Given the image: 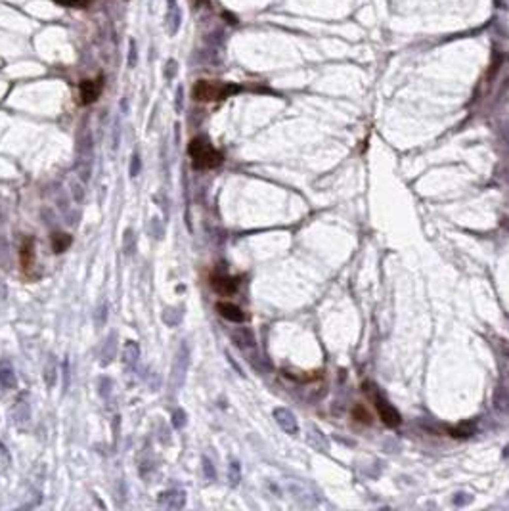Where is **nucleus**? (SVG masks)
Wrapping results in <instances>:
<instances>
[{
  "instance_id": "nucleus-16",
  "label": "nucleus",
  "mask_w": 509,
  "mask_h": 511,
  "mask_svg": "<svg viewBox=\"0 0 509 511\" xmlns=\"http://www.w3.org/2000/svg\"><path fill=\"white\" fill-rule=\"evenodd\" d=\"M69 245H71V235H67V234L52 235V249H54L56 253H63Z\"/></svg>"
},
{
  "instance_id": "nucleus-8",
  "label": "nucleus",
  "mask_w": 509,
  "mask_h": 511,
  "mask_svg": "<svg viewBox=\"0 0 509 511\" xmlns=\"http://www.w3.org/2000/svg\"><path fill=\"white\" fill-rule=\"evenodd\" d=\"M0 387L6 389V391H12L17 387V375H15L14 366L8 358L0 360Z\"/></svg>"
},
{
  "instance_id": "nucleus-6",
  "label": "nucleus",
  "mask_w": 509,
  "mask_h": 511,
  "mask_svg": "<svg viewBox=\"0 0 509 511\" xmlns=\"http://www.w3.org/2000/svg\"><path fill=\"white\" fill-rule=\"evenodd\" d=\"M188 362H189V354H188V345L182 343L180 349H178V354H176L175 360V368H173V381H175V387H180L184 383V375H186V370H188Z\"/></svg>"
},
{
  "instance_id": "nucleus-24",
  "label": "nucleus",
  "mask_w": 509,
  "mask_h": 511,
  "mask_svg": "<svg viewBox=\"0 0 509 511\" xmlns=\"http://www.w3.org/2000/svg\"><path fill=\"white\" fill-rule=\"evenodd\" d=\"M201 462H203V471H205V477H207V479H211V481H213V479H215V467H213V464H211V462H209V460H207V458H203V460H201Z\"/></svg>"
},
{
  "instance_id": "nucleus-26",
  "label": "nucleus",
  "mask_w": 509,
  "mask_h": 511,
  "mask_svg": "<svg viewBox=\"0 0 509 511\" xmlns=\"http://www.w3.org/2000/svg\"><path fill=\"white\" fill-rule=\"evenodd\" d=\"M109 393H111V379L102 377V379H100V394H102V396H107Z\"/></svg>"
},
{
  "instance_id": "nucleus-1",
  "label": "nucleus",
  "mask_w": 509,
  "mask_h": 511,
  "mask_svg": "<svg viewBox=\"0 0 509 511\" xmlns=\"http://www.w3.org/2000/svg\"><path fill=\"white\" fill-rule=\"evenodd\" d=\"M188 153L195 169H215L222 163V153L215 149L205 136H197L189 142Z\"/></svg>"
},
{
  "instance_id": "nucleus-2",
  "label": "nucleus",
  "mask_w": 509,
  "mask_h": 511,
  "mask_svg": "<svg viewBox=\"0 0 509 511\" xmlns=\"http://www.w3.org/2000/svg\"><path fill=\"white\" fill-rule=\"evenodd\" d=\"M239 88L233 85H218V83H209V81H199L193 87V98L199 102H217L224 100L230 94H235Z\"/></svg>"
},
{
  "instance_id": "nucleus-3",
  "label": "nucleus",
  "mask_w": 509,
  "mask_h": 511,
  "mask_svg": "<svg viewBox=\"0 0 509 511\" xmlns=\"http://www.w3.org/2000/svg\"><path fill=\"white\" fill-rule=\"evenodd\" d=\"M103 90V77H96V79H88V81H83L81 83V88H79V92H81V102L88 105V103H94L98 98H100V94H102Z\"/></svg>"
},
{
  "instance_id": "nucleus-19",
  "label": "nucleus",
  "mask_w": 509,
  "mask_h": 511,
  "mask_svg": "<svg viewBox=\"0 0 509 511\" xmlns=\"http://www.w3.org/2000/svg\"><path fill=\"white\" fill-rule=\"evenodd\" d=\"M188 416H186V412L184 410H176L175 414H173V425H175L176 429H182V427H186L188 423V419H186Z\"/></svg>"
},
{
  "instance_id": "nucleus-17",
  "label": "nucleus",
  "mask_w": 509,
  "mask_h": 511,
  "mask_svg": "<svg viewBox=\"0 0 509 511\" xmlns=\"http://www.w3.org/2000/svg\"><path fill=\"white\" fill-rule=\"evenodd\" d=\"M123 251H125V255H132L136 251V235L131 228H127L123 235Z\"/></svg>"
},
{
  "instance_id": "nucleus-10",
  "label": "nucleus",
  "mask_w": 509,
  "mask_h": 511,
  "mask_svg": "<svg viewBox=\"0 0 509 511\" xmlns=\"http://www.w3.org/2000/svg\"><path fill=\"white\" fill-rule=\"evenodd\" d=\"M58 373H59L58 360H56V356H54V354H50V356H48V360H46V364H44V370H43V379H44V383H46V387H48V389H52V387L56 385Z\"/></svg>"
},
{
  "instance_id": "nucleus-21",
  "label": "nucleus",
  "mask_w": 509,
  "mask_h": 511,
  "mask_svg": "<svg viewBox=\"0 0 509 511\" xmlns=\"http://www.w3.org/2000/svg\"><path fill=\"white\" fill-rule=\"evenodd\" d=\"M352 414H354V418H356L358 421H362V423H370V421H371V416H370V412L364 408L362 404H360V406H356Z\"/></svg>"
},
{
  "instance_id": "nucleus-13",
  "label": "nucleus",
  "mask_w": 509,
  "mask_h": 511,
  "mask_svg": "<svg viewBox=\"0 0 509 511\" xmlns=\"http://www.w3.org/2000/svg\"><path fill=\"white\" fill-rule=\"evenodd\" d=\"M12 416H14L17 427H23V425L29 421L31 408H29V404L25 402V398H19V402H17L14 406V410H12Z\"/></svg>"
},
{
  "instance_id": "nucleus-11",
  "label": "nucleus",
  "mask_w": 509,
  "mask_h": 511,
  "mask_svg": "<svg viewBox=\"0 0 509 511\" xmlns=\"http://www.w3.org/2000/svg\"><path fill=\"white\" fill-rule=\"evenodd\" d=\"M274 418H276V421L279 423V427H281L283 431H287L291 435L297 433V423H295V418H293V414H291L289 410L276 408L274 410Z\"/></svg>"
},
{
  "instance_id": "nucleus-9",
  "label": "nucleus",
  "mask_w": 509,
  "mask_h": 511,
  "mask_svg": "<svg viewBox=\"0 0 509 511\" xmlns=\"http://www.w3.org/2000/svg\"><path fill=\"white\" fill-rule=\"evenodd\" d=\"M217 312L226 318L228 322H243L245 320V314L239 307H235L233 303H217Z\"/></svg>"
},
{
  "instance_id": "nucleus-22",
  "label": "nucleus",
  "mask_w": 509,
  "mask_h": 511,
  "mask_svg": "<svg viewBox=\"0 0 509 511\" xmlns=\"http://www.w3.org/2000/svg\"><path fill=\"white\" fill-rule=\"evenodd\" d=\"M56 2L61 6H69V8H87L94 0H56Z\"/></svg>"
},
{
  "instance_id": "nucleus-27",
  "label": "nucleus",
  "mask_w": 509,
  "mask_h": 511,
  "mask_svg": "<svg viewBox=\"0 0 509 511\" xmlns=\"http://www.w3.org/2000/svg\"><path fill=\"white\" fill-rule=\"evenodd\" d=\"M98 316H100L98 324H100V325H103V324H105V320H107V303H102V305H100V308H98Z\"/></svg>"
},
{
  "instance_id": "nucleus-28",
  "label": "nucleus",
  "mask_w": 509,
  "mask_h": 511,
  "mask_svg": "<svg viewBox=\"0 0 509 511\" xmlns=\"http://www.w3.org/2000/svg\"><path fill=\"white\" fill-rule=\"evenodd\" d=\"M230 473H232V484H237V481H239V471H237V464H232Z\"/></svg>"
},
{
  "instance_id": "nucleus-18",
  "label": "nucleus",
  "mask_w": 509,
  "mask_h": 511,
  "mask_svg": "<svg viewBox=\"0 0 509 511\" xmlns=\"http://www.w3.org/2000/svg\"><path fill=\"white\" fill-rule=\"evenodd\" d=\"M10 465H12V454L8 450V446L0 440V467L8 469Z\"/></svg>"
},
{
  "instance_id": "nucleus-5",
  "label": "nucleus",
  "mask_w": 509,
  "mask_h": 511,
  "mask_svg": "<svg viewBox=\"0 0 509 511\" xmlns=\"http://www.w3.org/2000/svg\"><path fill=\"white\" fill-rule=\"evenodd\" d=\"M157 502H159L161 508H165V510H182L186 506V492L171 488V490L161 492Z\"/></svg>"
},
{
  "instance_id": "nucleus-4",
  "label": "nucleus",
  "mask_w": 509,
  "mask_h": 511,
  "mask_svg": "<svg viewBox=\"0 0 509 511\" xmlns=\"http://www.w3.org/2000/svg\"><path fill=\"white\" fill-rule=\"evenodd\" d=\"M373 402H375V410H377L379 418H381V421L387 425V427H398L400 425V414L396 412L393 404H389L385 398H381V396H373Z\"/></svg>"
},
{
  "instance_id": "nucleus-25",
  "label": "nucleus",
  "mask_w": 509,
  "mask_h": 511,
  "mask_svg": "<svg viewBox=\"0 0 509 511\" xmlns=\"http://www.w3.org/2000/svg\"><path fill=\"white\" fill-rule=\"evenodd\" d=\"M140 169H142L140 157H138V155H134V157H132V163H131V176H132V178L140 175Z\"/></svg>"
},
{
  "instance_id": "nucleus-7",
  "label": "nucleus",
  "mask_w": 509,
  "mask_h": 511,
  "mask_svg": "<svg viewBox=\"0 0 509 511\" xmlns=\"http://www.w3.org/2000/svg\"><path fill=\"white\" fill-rule=\"evenodd\" d=\"M211 285H213V289L220 295H224V297H228V295H233L235 289H237V281L230 278L228 274H215V276L211 278Z\"/></svg>"
},
{
  "instance_id": "nucleus-14",
  "label": "nucleus",
  "mask_w": 509,
  "mask_h": 511,
  "mask_svg": "<svg viewBox=\"0 0 509 511\" xmlns=\"http://www.w3.org/2000/svg\"><path fill=\"white\" fill-rule=\"evenodd\" d=\"M115 352H117V335L111 333V335L107 337V341H105V345H103V349H102V366L109 364V362L115 358Z\"/></svg>"
},
{
  "instance_id": "nucleus-15",
  "label": "nucleus",
  "mask_w": 509,
  "mask_h": 511,
  "mask_svg": "<svg viewBox=\"0 0 509 511\" xmlns=\"http://www.w3.org/2000/svg\"><path fill=\"white\" fill-rule=\"evenodd\" d=\"M35 261V239H25L21 245V264L23 268H31Z\"/></svg>"
},
{
  "instance_id": "nucleus-23",
  "label": "nucleus",
  "mask_w": 509,
  "mask_h": 511,
  "mask_svg": "<svg viewBox=\"0 0 509 511\" xmlns=\"http://www.w3.org/2000/svg\"><path fill=\"white\" fill-rule=\"evenodd\" d=\"M61 375H63V393H67V389H69V377H71V373H69V360H67V358L61 362Z\"/></svg>"
},
{
  "instance_id": "nucleus-12",
  "label": "nucleus",
  "mask_w": 509,
  "mask_h": 511,
  "mask_svg": "<svg viewBox=\"0 0 509 511\" xmlns=\"http://www.w3.org/2000/svg\"><path fill=\"white\" fill-rule=\"evenodd\" d=\"M138 358H140V345L136 341H127L123 347V358H121L123 364L127 368H132V366H136Z\"/></svg>"
},
{
  "instance_id": "nucleus-20",
  "label": "nucleus",
  "mask_w": 509,
  "mask_h": 511,
  "mask_svg": "<svg viewBox=\"0 0 509 511\" xmlns=\"http://www.w3.org/2000/svg\"><path fill=\"white\" fill-rule=\"evenodd\" d=\"M180 312L178 310H175V308H169V310H165V314H163V320L167 322L169 325H176L178 322H180Z\"/></svg>"
}]
</instances>
